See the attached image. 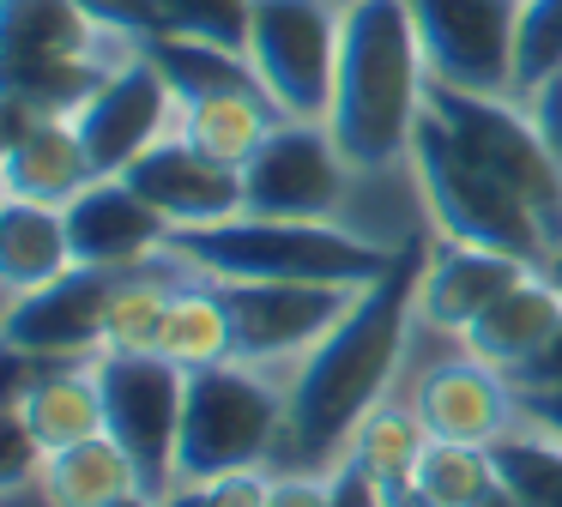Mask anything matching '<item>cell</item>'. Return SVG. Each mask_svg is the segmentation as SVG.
Here are the masks:
<instances>
[{"mask_svg": "<svg viewBox=\"0 0 562 507\" xmlns=\"http://www.w3.org/2000/svg\"><path fill=\"white\" fill-rule=\"evenodd\" d=\"M429 236H412L375 284L357 290L345 320L284 369V441L272 471H333L375 405L400 393L417 333V272Z\"/></svg>", "mask_w": 562, "mask_h": 507, "instance_id": "1", "label": "cell"}, {"mask_svg": "<svg viewBox=\"0 0 562 507\" xmlns=\"http://www.w3.org/2000/svg\"><path fill=\"white\" fill-rule=\"evenodd\" d=\"M429 115V60L405 0H357L339 24L327 127L339 151L369 176L412 164V139Z\"/></svg>", "mask_w": 562, "mask_h": 507, "instance_id": "2", "label": "cell"}, {"mask_svg": "<svg viewBox=\"0 0 562 507\" xmlns=\"http://www.w3.org/2000/svg\"><path fill=\"white\" fill-rule=\"evenodd\" d=\"M164 248L188 260L212 284H255V278H303V284H375L393 266L387 241L363 236L351 224H321V217H260L236 212L224 224L170 229Z\"/></svg>", "mask_w": 562, "mask_h": 507, "instance_id": "3", "label": "cell"}, {"mask_svg": "<svg viewBox=\"0 0 562 507\" xmlns=\"http://www.w3.org/2000/svg\"><path fill=\"white\" fill-rule=\"evenodd\" d=\"M146 55V36L91 19L79 0H0V97L43 115H74L115 67Z\"/></svg>", "mask_w": 562, "mask_h": 507, "instance_id": "4", "label": "cell"}, {"mask_svg": "<svg viewBox=\"0 0 562 507\" xmlns=\"http://www.w3.org/2000/svg\"><path fill=\"white\" fill-rule=\"evenodd\" d=\"M284 441V374L260 362H212L188 374L176 483H212L236 471H272Z\"/></svg>", "mask_w": 562, "mask_h": 507, "instance_id": "5", "label": "cell"}, {"mask_svg": "<svg viewBox=\"0 0 562 507\" xmlns=\"http://www.w3.org/2000/svg\"><path fill=\"white\" fill-rule=\"evenodd\" d=\"M412 181L417 200H424L429 236L441 241H472V248H496V254H520V260L544 266L550 241L538 229V217L520 205V193L508 181H496L441 115H424L412 139Z\"/></svg>", "mask_w": 562, "mask_h": 507, "instance_id": "6", "label": "cell"}, {"mask_svg": "<svg viewBox=\"0 0 562 507\" xmlns=\"http://www.w3.org/2000/svg\"><path fill=\"white\" fill-rule=\"evenodd\" d=\"M429 115L448 121L453 139H460L496 181H508V188L520 193V205L538 217L544 241L557 248L562 241V157L550 151V139L538 133V121L526 115V103L429 84Z\"/></svg>", "mask_w": 562, "mask_h": 507, "instance_id": "7", "label": "cell"}, {"mask_svg": "<svg viewBox=\"0 0 562 507\" xmlns=\"http://www.w3.org/2000/svg\"><path fill=\"white\" fill-rule=\"evenodd\" d=\"M363 169L339 151L327 121H279L260 139V151L243 164V212L260 217H321L351 224V193Z\"/></svg>", "mask_w": 562, "mask_h": 507, "instance_id": "8", "label": "cell"}, {"mask_svg": "<svg viewBox=\"0 0 562 507\" xmlns=\"http://www.w3.org/2000/svg\"><path fill=\"white\" fill-rule=\"evenodd\" d=\"M339 24L333 0H255L248 67L284 121H327L333 72H339Z\"/></svg>", "mask_w": 562, "mask_h": 507, "instance_id": "9", "label": "cell"}, {"mask_svg": "<svg viewBox=\"0 0 562 507\" xmlns=\"http://www.w3.org/2000/svg\"><path fill=\"white\" fill-rule=\"evenodd\" d=\"M103 435L134 459L139 489L151 502L176 489V441H182L188 374L164 357H98Z\"/></svg>", "mask_w": 562, "mask_h": 507, "instance_id": "10", "label": "cell"}, {"mask_svg": "<svg viewBox=\"0 0 562 507\" xmlns=\"http://www.w3.org/2000/svg\"><path fill=\"white\" fill-rule=\"evenodd\" d=\"M412 405V417L424 422L429 441H465V447H496L508 429H520V386L502 369L477 362L460 338H448V350L429 362H405L400 393Z\"/></svg>", "mask_w": 562, "mask_h": 507, "instance_id": "11", "label": "cell"}, {"mask_svg": "<svg viewBox=\"0 0 562 507\" xmlns=\"http://www.w3.org/2000/svg\"><path fill=\"white\" fill-rule=\"evenodd\" d=\"M417 43L429 60V84L477 97H514V36L520 0H405Z\"/></svg>", "mask_w": 562, "mask_h": 507, "instance_id": "12", "label": "cell"}, {"mask_svg": "<svg viewBox=\"0 0 562 507\" xmlns=\"http://www.w3.org/2000/svg\"><path fill=\"white\" fill-rule=\"evenodd\" d=\"M218 296L236 326V362H260V369L284 374L345 320L357 290L303 284V278H255V284H218Z\"/></svg>", "mask_w": 562, "mask_h": 507, "instance_id": "13", "label": "cell"}, {"mask_svg": "<svg viewBox=\"0 0 562 507\" xmlns=\"http://www.w3.org/2000/svg\"><path fill=\"white\" fill-rule=\"evenodd\" d=\"M110 266H74L55 284L31 296H7L0 345L37 362H91L103 357V326H110V296H115Z\"/></svg>", "mask_w": 562, "mask_h": 507, "instance_id": "14", "label": "cell"}, {"mask_svg": "<svg viewBox=\"0 0 562 507\" xmlns=\"http://www.w3.org/2000/svg\"><path fill=\"white\" fill-rule=\"evenodd\" d=\"M176 109L182 103H176L170 79L151 67V55H139L127 67H115L74 109V133H79V145H86L98 176H127L151 145L176 133Z\"/></svg>", "mask_w": 562, "mask_h": 507, "instance_id": "15", "label": "cell"}, {"mask_svg": "<svg viewBox=\"0 0 562 507\" xmlns=\"http://www.w3.org/2000/svg\"><path fill=\"white\" fill-rule=\"evenodd\" d=\"M0 193L7 200H37V205H67L74 193H86L98 181L86 145L74 133V115H43L31 103L0 97Z\"/></svg>", "mask_w": 562, "mask_h": 507, "instance_id": "16", "label": "cell"}, {"mask_svg": "<svg viewBox=\"0 0 562 507\" xmlns=\"http://www.w3.org/2000/svg\"><path fill=\"white\" fill-rule=\"evenodd\" d=\"M61 212H67V241H74L79 266L127 272V266L164 254V241H170L164 212L127 176H98L86 193H74Z\"/></svg>", "mask_w": 562, "mask_h": 507, "instance_id": "17", "label": "cell"}, {"mask_svg": "<svg viewBox=\"0 0 562 507\" xmlns=\"http://www.w3.org/2000/svg\"><path fill=\"white\" fill-rule=\"evenodd\" d=\"M7 410L31 422L43 453L79 447L103 435V386H98V357L91 362H37L7 350Z\"/></svg>", "mask_w": 562, "mask_h": 507, "instance_id": "18", "label": "cell"}, {"mask_svg": "<svg viewBox=\"0 0 562 507\" xmlns=\"http://www.w3.org/2000/svg\"><path fill=\"white\" fill-rule=\"evenodd\" d=\"M526 272H538L520 254H496V248H472V241H441L429 236L424 272H417V326L429 333H453L460 338L502 290H514Z\"/></svg>", "mask_w": 562, "mask_h": 507, "instance_id": "19", "label": "cell"}, {"mask_svg": "<svg viewBox=\"0 0 562 507\" xmlns=\"http://www.w3.org/2000/svg\"><path fill=\"white\" fill-rule=\"evenodd\" d=\"M139 193L164 212L170 229H200V224H224L243 212V169L218 164V157L194 151L182 133L158 139L134 169H127Z\"/></svg>", "mask_w": 562, "mask_h": 507, "instance_id": "20", "label": "cell"}, {"mask_svg": "<svg viewBox=\"0 0 562 507\" xmlns=\"http://www.w3.org/2000/svg\"><path fill=\"white\" fill-rule=\"evenodd\" d=\"M557 326H562V290L550 284L544 272H526L520 284L502 290V296L465 326L460 345L472 350L477 362H490V369H502L514 381V374L544 350V338L557 333Z\"/></svg>", "mask_w": 562, "mask_h": 507, "instance_id": "21", "label": "cell"}, {"mask_svg": "<svg viewBox=\"0 0 562 507\" xmlns=\"http://www.w3.org/2000/svg\"><path fill=\"white\" fill-rule=\"evenodd\" d=\"M74 241H67V212L37 200H0V290L31 296L74 272Z\"/></svg>", "mask_w": 562, "mask_h": 507, "instance_id": "22", "label": "cell"}, {"mask_svg": "<svg viewBox=\"0 0 562 507\" xmlns=\"http://www.w3.org/2000/svg\"><path fill=\"white\" fill-rule=\"evenodd\" d=\"M279 103H272L260 84H236V91H212V97H188L176 109V133H182L194 151L218 157V164L243 169L260 151L272 127H279Z\"/></svg>", "mask_w": 562, "mask_h": 507, "instance_id": "23", "label": "cell"}, {"mask_svg": "<svg viewBox=\"0 0 562 507\" xmlns=\"http://www.w3.org/2000/svg\"><path fill=\"white\" fill-rule=\"evenodd\" d=\"M151 357L176 362L182 374L236 357V326H231V308H224V296H218L212 278L188 272L182 284H176L170 314H164V326H158V350H151Z\"/></svg>", "mask_w": 562, "mask_h": 507, "instance_id": "24", "label": "cell"}, {"mask_svg": "<svg viewBox=\"0 0 562 507\" xmlns=\"http://www.w3.org/2000/svg\"><path fill=\"white\" fill-rule=\"evenodd\" d=\"M37 483L55 507H115V502H127V495H146L134 459H127L110 435H91V441H79V447L49 453Z\"/></svg>", "mask_w": 562, "mask_h": 507, "instance_id": "25", "label": "cell"}, {"mask_svg": "<svg viewBox=\"0 0 562 507\" xmlns=\"http://www.w3.org/2000/svg\"><path fill=\"white\" fill-rule=\"evenodd\" d=\"M424 447H429V435H424V422L412 417V405H405V398H387V405H375L363 417V429L351 435L345 465H357L381 495H400L417 483Z\"/></svg>", "mask_w": 562, "mask_h": 507, "instance_id": "26", "label": "cell"}, {"mask_svg": "<svg viewBox=\"0 0 562 507\" xmlns=\"http://www.w3.org/2000/svg\"><path fill=\"white\" fill-rule=\"evenodd\" d=\"M146 55L170 79L176 103L212 97V91H236V84H260L243 48H218V43H200V36H151Z\"/></svg>", "mask_w": 562, "mask_h": 507, "instance_id": "27", "label": "cell"}, {"mask_svg": "<svg viewBox=\"0 0 562 507\" xmlns=\"http://www.w3.org/2000/svg\"><path fill=\"white\" fill-rule=\"evenodd\" d=\"M490 459H496V483L514 507H562V441H550L544 429L520 422L490 447Z\"/></svg>", "mask_w": 562, "mask_h": 507, "instance_id": "28", "label": "cell"}, {"mask_svg": "<svg viewBox=\"0 0 562 507\" xmlns=\"http://www.w3.org/2000/svg\"><path fill=\"white\" fill-rule=\"evenodd\" d=\"M412 489L424 495L429 507H477L490 489H496V459H490V447L429 441Z\"/></svg>", "mask_w": 562, "mask_h": 507, "instance_id": "29", "label": "cell"}, {"mask_svg": "<svg viewBox=\"0 0 562 507\" xmlns=\"http://www.w3.org/2000/svg\"><path fill=\"white\" fill-rule=\"evenodd\" d=\"M562 72V0H520V36H514V97L538 91Z\"/></svg>", "mask_w": 562, "mask_h": 507, "instance_id": "30", "label": "cell"}, {"mask_svg": "<svg viewBox=\"0 0 562 507\" xmlns=\"http://www.w3.org/2000/svg\"><path fill=\"white\" fill-rule=\"evenodd\" d=\"M158 12H164V36H200V43L248 55L255 0H158Z\"/></svg>", "mask_w": 562, "mask_h": 507, "instance_id": "31", "label": "cell"}, {"mask_svg": "<svg viewBox=\"0 0 562 507\" xmlns=\"http://www.w3.org/2000/svg\"><path fill=\"white\" fill-rule=\"evenodd\" d=\"M272 502V471H236L212 483H176L158 507H267Z\"/></svg>", "mask_w": 562, "mask_h": 507, "instance_id": "32", "label": "cell"}, {"mask_svg": "<svg viewBox=\"0 0 562 507\" xmlns=\"http://www.w3.org/2000/svg\"><path fill=\"white\" fill-rule=\"evenodd\" d=\"M79 7L91 12V19H103V24H115V31H127V36H164V12H158V0H79Z\"/></svg>", "mask_w": 562, "mask_h": 507, "instance_id": "33", "label": "cell"}, {"mask_svg": "<svg viewBox=\"0 0 562 507\" xmlns=\"http://www.w3.org/2000/svg\"><path fill=\"white\" fill-rule=\"evenodd\" d=\"M267 507H333V471H272Z\"/></svg>", "mask_w": 562, "mask_h": 507, "instance_id": "34", "label": "cell"}, {"mask_svg": "<svg viewBox=\"0 0 562 507\" xmlns=\"http://www.w3.org/2000/svg\"><path fill=\"white\" fill-rule=\"evenodd\" d=\"M514 386H520V393H550V386H562V326L544 338V350L514 374Z\"/></svg>", "mask_w": 562, "mask_h": 507, "instance_id": "35", "label": "cell"}, {"mask_svg": "<svg viewBox=\"0 0 562 507\" xmlns=\"http://www.w3.org/2000/svg\"><path fill=\"white\" fill-rule=\"evenodd\" d=\"M333 507H387V495H381L357 465L339 459V465H333Z\"/></svg>", "mask_w": 562, "mask_h": 507, "instance_id": "36", "label": "cell"}, {"mask_svg": "<svg viewBox=\"0 0 562 507\" xmlns=\"http://www.w3.org/2000/svg\"><path fill=\"white\" fill-rule=\"evenodd\" d=\"M520 422H532L550 441H562V386H550V393H520Z\"/></svg>", "mask_w": 562, "mask_h": 507, "instance_id": "37", "label": "cell"}, {"mask_svg": "<svg viewBox=\"0 0 562 507\" xmlns=\"http://www.w3.org/2000/svg\"><path fill=\"white\" fill-rule=\"evenodd\" d=\"M0 507H55L43 495V483H25V489H0Z\"/></svg>", "mask_w": 562, "mask_h": 507, "instance_id": "38", "label": "cell"}, {"mask_svg": "<svg viewBox=\"0 0 562 507\" xmlns=\"http://www.w3.org/2000/svg\"><path fill=\"white\" fill-rule=\"evenodd\" d=\"M538 272H544V278H550V284H557V290H562V241H557V248H550V254H544V266H538Z\"/></svg>", "mask_w": 562, "mask_h": 507, "instance_id": "39", "label": "cell"}, {"mask_svg": "<svg viewBox=\"0 0 562 507\" xmlns=\"http://www.w3.org/2000/svg\"><path fill=\"white\" fill-rule=\"evenodd\" d=\"M387 507H429V502L417 489H400V495H387Z\"/></svg>", "mask_w": 562, "mask_h": 507, "instance_id": "40", "label": "cell"}, {"mask_svg": "<svg viewBox=\"0 0 562 507\" xmlns=\"http://www.w3.org/2000/svg\"><path fill=\"white\" fill-rule=\"evenodd\" d=\"M477 507H514V502H508V495H502V483H496V489H490V495H484V502H477Z\"/></svg>", "mask_w": 562, "mask_h": 507, "instance_id": "41", "label": "cell"}, {"mask_svg": "<svg viewBox=\"0 0 562 507\" xmlns=\"http://www.w3.org/2000/svg\"><path fill=\"white\" fill-rule=\"evenodd\" d=\"M115 507H158L151 495H127V502H115Z\"/></svg>", "mask_w": 562, "mask_h": 507, "instance_id": "42", "label": "cell"}, {"mask_svg": "<svg viewBox=\"0 0 562 507\" xmlns=\"http://www.w3.org/2000/svg\"><path fill=\"white\" fill-rule=\"evenodd\" d=\"M333 7H339V12H345V7H357V0H333Z\"/></svg>", "mask_w": 562, "mask_h": 507, "instance_id": "43", "label": "cell"}]
</instances>
